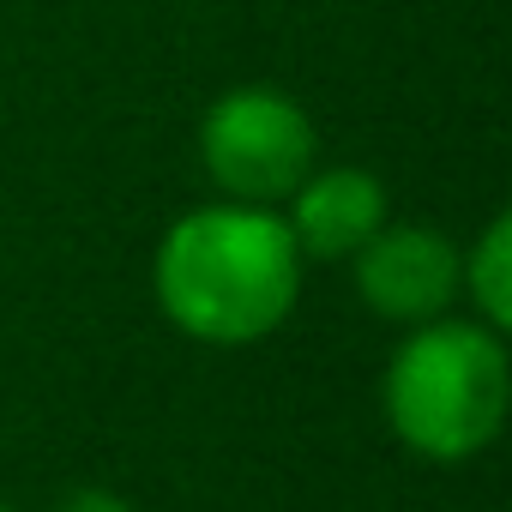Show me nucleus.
Instances as JSON below:
<instances>
[{"mask_svg":"<svg viewBox=\"0 0 512 512\" xmlns=\"http://www.w3.org/2000/svg\"><path fill=\"white\" fill-rule=\"evenodd\" d=\"M0 512H13V506H0Z\"/></svg>","mask_w":512,"mask_h":512,"instance_id":"nucleus-8","label":"nucleus"},{"mask_svg":"<svg viewBox=\"0 0 512 512\" xmlns=\"http://www.w3.org/2000/svg\"><path fill=\"white\" fill-rule=\"evenodd\" d=\"M199 163L223 199L278 205L320 163V139L296 97L272 85H235L199 121Z\"/></svg>","mask_w":512,"mask_h":512,"instance_id":"nucleus-3","label":"nucleus"},{"mask_svg":"<svg viewBox=\"0 0 512 512\" xmlns=\"http://www.w3.org/2000/svg\"><path fill=\"white\" fill-rule=\"evenodd\" d=\"M151 290L169 326L199 344H260L302 296V247L272 205L217 199L169 223Z\"/></svg>","mask_w":512,"mask_h":512,"instance_id":"nucleus-1","label":"nucleus"},{"mask_svg":"<svg viewBox=\"0 0 512 512\" xmlns=\"http://www.w3.org/2000/svg\"><path fill=\"white\" fill-rule=\"evenodd\" d=\"M506 344L482 320H422L386 362V422L422 458H476L506 422Z\"/></svg>","mask_w":512,"mask_h":512,"instance_id":"nucleus-2","label":"nucleus"},{"mask_svg":"<svg viewBox=\"0 0 512 512\" xmlns=\"http://www.w3.org/2000/svg\"><path fill=\"white\" fill-rule=\"evenodd\" d=\"M350 260H356V290L380 320L422 326L452 308L464 253L428 223H380Z\"/></svg>","mask_w":512,"mask_h":512,"instance_id":"nucleus-4","label":"nucleus"},{"mask_svg":"<svg viewBox=\"0 0 512 512\" xmlns=\"http://www.w3.org/2000/svg\"><path fill=\"white\" fill-rule=\"evenodd\" d=\"M290 235L302 247V260H350V253L386 223V187L368 169H308L302 187L290 193Z\"/></svg>","mask_w":512,"mask_h":512,"instance_id":"nucleus-5","label":"nucleus"},{"mask_svg":"<svg viewBox=\"0 0 512 512\" xmlns=\"http://www.w3.org/2000/svg\"><path fill=\"white\" fill-rule=\"evenodd\" d=\"M458 290L476 302L482 326L506 332V320H512V223H506V217H494V223L476 235V247L464 253Z\"/></svg>","mask_w":512,"mask_h":512,"instance_id":"nucleus-6","label":"nucleus"},{"mask_svg":"<svg viewBox=\"0 0 512 512\" xmlns=\"http://www.w3.org/2000/svg\"><path fill=\"white\" fill-rule=\"evenodd\" d=\"M55 512H133L121 494H109V488H73Z\"/></svg>","mask_w":512,"mask_h":512,"instance_id":"nucleus-7","label":"nucleus"}]
</instances>
